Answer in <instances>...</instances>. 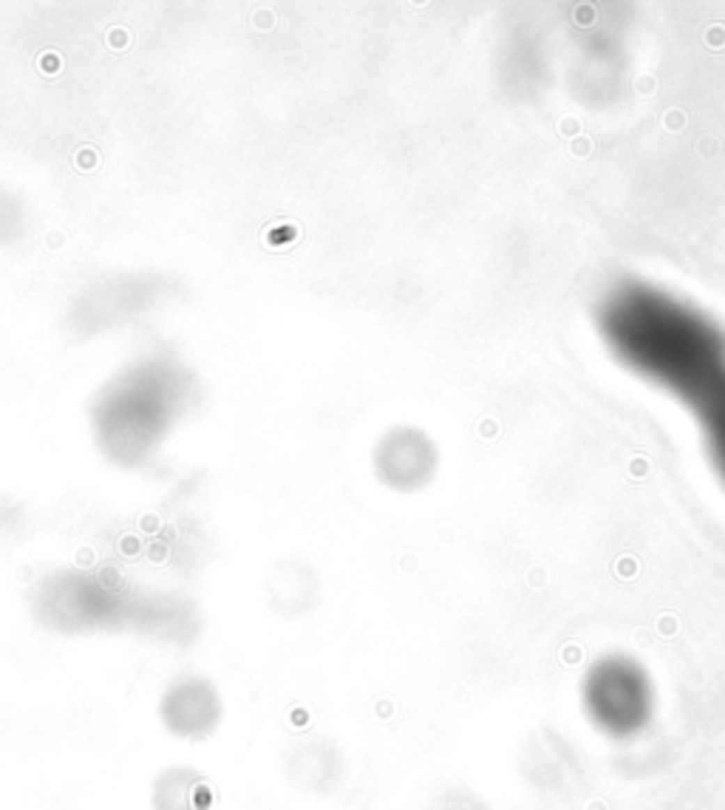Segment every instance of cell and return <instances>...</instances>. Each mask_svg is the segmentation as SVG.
<instances>
[{
  "mask_svg": "<svg viewBox=\"0 0 725 810\" xmlns=\"http://www.w3.org/2000/svg\"><path fill=\"white\" fill-rule=\"evenodd\" d=\"M703 428V439L705 448L711 453V462L717 467V474L725 482V386L711 394L708 400H703L694 411H692Z\"/></svg>",
  "mask_w": 725,
  "mask_h": 810,
  "instance_id": "obj_6",
  "label": "cell"
},
{
  "mask_svg": "<svg viewBox=\"0 0 725 810\" xmlns=\"http://www.w3.org/2000/svg\"><path fill=\"white\" fill-rule=\"evenodd\" d=\"M578 700L589 726L618 742L646 734L660 708L652 671L626 652L595 657L578 683Z\"/></svg>",
  "mask_w": 725,
  "mask_h": 810,
  "instance_id": "obj_2",
  "label": "cell"
},
{
  "mask_svg": "<svg viewBox=\"0 0 725 810\" xmlns=\"http://www.w3.org/2000/svg\"><path fill=\"white\" fill-rule=\"evenodd\" d=\"M210 802L207 779L185 765L162 771L153 782V810H207Z\"/></svg>",
  "mask_w": 725,
  "mask_h": 810,
  "instance_id": "obj_4",
  "label": "cell"
},
{
  "mask_svg": "<svg viewBox=\"0 0 725 810\" xmlns=\"http://www.w3.org/2000/svg\"><path fill=\"white\" fill-rule=\"evenodd\" d=\"M382 482H389L397 490H416L434 474V453L425 445H397L386 448L377 459Z\"/></svg>",
  "mask_w": 725,
  "mask_h": 810,
  "instance_id": "obj_5",
  "label": "cell"
},
{
  "mask_svg": "<svg viewBox=\"0 0 725 810\" xmlns=\"http://www.w3.org/2000/svg\"><path fill=\"white\" fill-rule=\"evenodd\" d=\"M164 729L182 740H204L221 722V697L210 680L187 677L176 680L159 703Z\"/></svg>",
  "mask_w": 725,
  "mask_h": 810,
  "instance_id": "obj_3",
  "label": "cell"
},
{
  "mask_svg": "<svg viewBox=\"0 0 725 810\" xmlns=\"http://www.w3.org/2000/svg\"><path fill=\"white\" fill-rule=\"evenodd\" d=\"M598 323L601 337L626 368L692 411L725 386V332L657 286L612 289L601 304Z\"/></svg>",
  "mask_w": 725,
  "mask_h": 810,
  "instance_id": "obj_1",
  "label": "cell"
}]
</instances>
